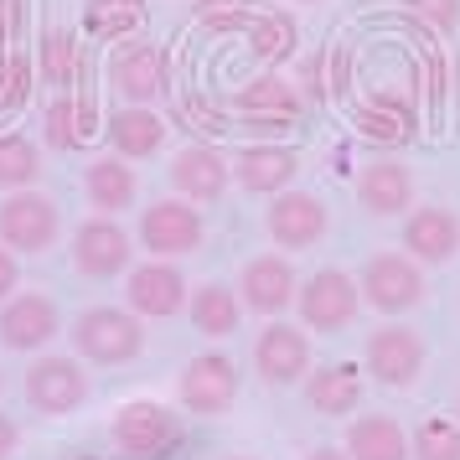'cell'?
<instances>
[{
    "label": "cell",
    "instance_id": "13",
    "mask_svg": "<svg viewBox=\"0 0 460 460\" xmlns=\"http://www.w3.org/2000/svg\"><path fill=\"white\" fill-rule=\"evenodd\" d=\"M84 398H88V373L78 367V357H42V362H31V373H26V403L37 414L63 419Z\"/></svg>",
    "mask_w": 460,
    "mask_h": 460
},
{
    "label": "cell",
    "instance_id": "9",
    "mask_svg": "<svg viewBox=\"0 0 460 460\" xmlns=\"http://www.w3.org/2000/svg\"><path fill=\"white\" fill-rule=\"evenodd\" d=\"M176 394H181V403H187L191 414H202V419L228 414L233 398H238V367H233V357H223V352L191 357L187 367H181Z\"/></svg>",
    "mask_w": 460,
    "mask_h": 460
},
{
    "label": "cell",
    "instance_id": "31",
    "mask_svg": "<svg viewBox=\"0 0 460 460\" xmlns=\"http://www.w3.org/2000/svg\"><path fill=\"white\" fill-rule=\"evenodd\" d=\"M409 456L414 460H460V419L456 414L419 419L414 435H409Z\"/></svg>",
    "mask_w": 460,
    "mask_h": 460
},
{
    "label": "cell",
    "instance_id": "21",
    "mask_svg": "<svg viewBox=\"0 0 460 460\" xmlns=\"http://www.w3.org/2000/svg\"><path fill=\"white\" fill-rule=\"evenodd\" d=\"M109 146L114 155H125V161H146L155 150L166 146V119L161 114H150V104H129V109H114L109 114Z\"/></svg>",
    "mask_w": 460,
    "mask_h": 460
},
{
    "label": "cell",
    "instance_id": "29",
    "mask_svg": "<svg viewBox=\"0 0 460 460\" xmlns=\"http://www.w3.org/2000/svg\"><path fill=\"white\" fill-rule=\"evenodd\" d=\"M146 26V0H88L84 5V31L88 37H104V42H119L129 31Z\"/></svg>",
    "mask_w": 460,
    "mask_h": 460
},
{
    "label": "cell",
    "instance_id": "39",
    "mask_svg": "<svg viewBox=\"0 0 460 460\" xmlns=\"http://www.w3.org/2000/svg\"><path fill=\"white\" fill-rule=\"evenodd\" d=\"M16 445H22V429H16L11 419L0 414V460H11V456H16Z\"/></svg>",
    "mask_w": 460,
    "mask_h": 460
},
{
    "label": "cell",
    "instance_id": "12",
    "mask_svg": "<svg viewBox=\"0 0 460 460\" xmlns=\"http://www.w3.org/2000/svg\"><path fill=\"white\" fill-rule=\"evenodd\" d=\"M253 373L264 377L270 388H285V383H300L311 373V336L290 326V321H270L259 341H253Z\"/></svg>",
    "mask_w": 460,
    "mask_h": 460
},
{
    "label": "cell",
    "instance_id": "18",
    "mask_svg": "<svg viewBox=\"0 0 460 460\" xmlns=\"http://www.w3.org/2000/svg\"><path fill=\"white\" fill-rule=\"evenodd\" d=\"M171 181H176V191L187 197V202H197V208H212L223 191H228L233 181V166L223 161V150L212 146H187L176 161H171Z\"/></svg>",
    "mask_w": 460,
    "mask_h": 460
},
{
    "label": "cell",
    "instance_id": "32",
    "mask_svg": "<svg viewBox=\"0 0 460 460\" xmlns=\"http://www.w3.org/2000/svg\"><path fill=\"white\" fill-rule=\"evenodd\" d=\"M42 155L26 135H0V191H26L37 187Z\"/></svg>",
    "mask_w": 460,
    "mask_h": 460
},
{
    "label": "cell",
    "instance_id": "37",
    "mask_svg": "<svg viewBox=\"0 0 460 460\" xmlns=\"http://www.w3.org/2000/svg\"><path fill=\"white\" fill-rule=\"evenodd\" d=\"M16 285H22V264H16V249H5V243H0V305L16 295Z\"/></svg>",
    "mask_w": 460,
    "mask_h": 460
},
{
    "label": "cell",
    "instance_id": "25",
    "mask_svg": "<svg viewBox=\"0 0 460 460\" xmlns=\"http://www.w3.org/2000/svg\"><path fill=\"white\" fill-rule=\"evenodd\" d=\"M347 456L352 460H414L409 456V435L394 414H362L347 429Z\"/></svg>",
    "mask_w": 460,
    "mask_h": 460
},
{
    "label": "cell",
    "instance_id": "19",
    "mask_svg": "<svg viewBox=\"0 0 460 460\" xmlns=\"http://www.w3.org/2000/svg\"><path fill=\"white\" fill-rule=\"evenodd\" d=\"M403 249L419 264H450L460 253V217L450 208H414L403 223Z\"/></svg>",
    "mask_w": 460,
    "mask_h": 460
},
{
    "label": "cell",
    "instance_id": "27",
    "mask_svg": "<svg viewBox=\"0 0 460 460\" xmlns=\"http://www.w3.org/2000/svg\"><path fill=\"white\" fill-rule=\"evenodd\" d=\"M357 129H362L367 140H377V146H403V140L414 135V109L403 104L398 93H377V99L362 104Z\"/></svg>",
    "mask_w": 460,
    "mask_h": 460
},
{
    "label": "cell",
    "instance_id": "38",
    "mask_svg": "<svg viewBox=\"0 0 460 460\" xmlns=\"http://www.w3.org/2000/svg\"><path fill=\"white\" fill-rule=\"evenodd\" d=\"M16 31H22V0H0V52L16 42Z\"/></svg>",
    "mask_w": 460,
    "mask_h": 460
},
{
    "label": "cell",
    "instance_id": "10",
    "mask_svg": "<svg viewBox=\"0 0 460 460\" xmlns=\"http://www.w3.org/2000/svg\"><path fill=\"white\" fill-rule=\"evenodd\" d=\"M233 109H238V119H243L249 135H285L300 119V99H295V88L279 73H264V78L243 84Z\"/></svg>",
    "mask_w": 460,
    "mask_h": 460
},
{
    "label": "cell",
    "instance_id": "11",
    "mask_svg": "<svg viewBox=\"0 0 460 460\" xmlns=\"http://www.w3.org/2000/svg\"><path fill=\"white\" fill-rule=\"evenodd\" d=\"M73 270L88 274V279H114L119 270H129V259H135V249H129V233L114 223V217H88V223H78V233H73Z\"/></svg>",
    "mask_w": 460,
    "mask_h": 460
},
{
    "label": "cell",
    "instance_id": "34",
    "mask_svg": "<svg viewBox=\"0 0 460 460\" xmlns=\"http://www.w3.org/2000/svg\"><path fill=\"white\" fill-rule=\"evenodd\" d=\"M253 0H197V22L208 31H243L253 26Z\"/></svg>",
    "mask_w": 460,
    "mask_h": 460
},
{
    "label": "cell",
    "instance_id": "6",
    "mask_svg": "<svg viewBox=\"0 0 460 460\" xmlns=\"http://www.w3.org/2000/svg\"><path fill=\"white\" fill-rule=\"evenodd\" d=\"M202 212L187 197H161L140 212V243L150 249V259H181V253L202 249Z\"/></svg>",
    "mask_w": 460,
    "mask_h": 460
},
{
    "label": "cell",
    "instance_id": "24",
    "mask_svg": "<svg viewBox=\"0 0 460 460\" xmlns=\"http://www.w3.org/2000/svg\"><path fill=\"white\" fill-rule=\"evenodd\" d=\"M305 403L326 419L352 414L357 403H362V373H357L352 362H332L321 373H305Z\"/></svg>",
    "mask_w": 460,
    "mask_h": 460
},
{
    "label": "cell",
    "instance_id": "5",
    "mask_svg": "<svg viewBox=\"0 0 460 460\" xmlns=\"http://www.w3.org/2000/svg\"><path fill=\"white\" fill-rule=\"evenodd\" d=\"M357 285H362V300L383 315H403L424 300V274L409 253H373L357 274Z\"/></svg>",
    "mask_w": 460,
    "mask_h": 460
},
{
    "label": "cell",
    "instance_id": "15",
    "mask_svg": "<svg viewBox=\"0 0 460 460\" xmlns=\"http://www.w3.org/2000/svg\"><path fill=\"white\" fill-rule=\"evenodd\" d=\"M125 300H129V311L135 315H155V321H166V315H176L191 300L187 274L176 270L171 259H150V264H140V270H129Z\"/></svg>",
    "mask_w": 460,
    "mask_h": 460
},
{
    "label": "cell",
    "instance_id": "41",
    "mask_svg": "<svg viewBox=\"0 0 460 460\" xmlns=\"http://www.w3.org/2000/svg\"><path fill=\"white\" fill-rule=\"evenodd\" d=\"M456 419H460V398H456Z\"/></svg>",
    "mask_w": 460,
    "mask_h": 460
},
{
    "label": "cell",
    "instance_id": "7",
    "mask_svg": "<svg viewBox=\"0 0 460 460\" xmlns=\"http://www.w3.org/2000/svg\"><path fill=\"white\" fill-rule=\"evenodd\" d=\"M109 88L129 104H155L171 88V58L155 42H129L109 58Z\"/></svg>",
    "mask_w": 460,
    "mask_h": 460
},
{
    "label": "cell",
    "instance_id": "28",
    "mask_svg": "<svg viewBox=\"0 0 460 460\" xmlns=\"http://www.w3.org/2000/svg\"><path fill=\"white\" fill-rule=\"evenodd\" d=\"M93 140V104L63 93L58 104L47 109V146L52 150H78Z\"/></svg>",
    "mask_w": 460,
    "mask_h": 460
},
{
    "label": "cell",
    "instance_id": "8",
    "mask_svg": "<svg viewBox=\"0 0 460 460\" xmlns=\"http://www.w3.org/2000/svg\"><path fill=\"white\" fill-rule=\"evenodd\" d=\"M367 373L383 383V388H414L419 373H424V336L414 326H377L367 336Z\"/></svg>",
    "mask_w": 460,
    "mask_h": 460
},
{
    "label": "cell",
    "instance_id": "4",
    "mask_svg": "<svg viewBox=\"0 0 460 460\" xmlns=\"http://www.w3.org/2000/svg\"><path fill=\"white\" fill-rule=\"evenodd\" d=\"M63 233V212L47 191L26 187V191H11L0 202V243L16 253H47Z\"/></svg>",
    "mask_w": 460,
    "mask_h": 460
},
{
    "label": "cell",
    "instance_id": "40",
    "mask_svg": "<svg viewBox=\"0 0 460 460\" xmlns=\"http://www.w3.org/2000/svg\"><path fill=\"white\" fill-rule=\"evenodd\" d=\"M305 460H352V456H347V450H332V445H315Z\"/></svg>",
    "mask_w": 460,
    "mask_h": 460
},
{
    "label": "cell",
    "instance_id": "23",
    "mask_svg": "<svg viewBox=\"0 0 460 460\" xmlns=\"http://www.w3.org/2000/svg\"><path fill=\"white\" fill-rule=\"evenodd\" d=\"M84 191L104 217H114V212H125L129 202H135L140 176H135V166H129L125 155H99V161H88V171H84Z\"/></svg>",
    "mask_w": 460,
    "mask_h": 460
},
{
    "label": "cell",
    "instance_id": "1",
    "mask_svg": "<svg viewBox=\"0 0 460 460\" xmlns=\"http://www.w3.org/2000/svg\"><path fill=\"white\" fill-rule=\"evenodd\" d=\"M109 439L125 460H166L181 445V419L155 398H129L109 419Z\"/></svg>",
    "mask_w": 460,
    "mask_h": 460
},
{
    "label": "cell",
    "instance_id": "33",
    "mask_svg": "<svg viewBox=\"0 0 460 460\" xmlns=\"http://www.w3.org/2000/svg\"><path fill=\"white\" fill-rule=\"evenodd\" d=\"M249 42H253V52H259L264 63H279V58H290V47H295V26L285 22L279 11H259Z\"/></svg>",
    "mask_w": 460,
    "mask_h": 460
},
{
    "label": "cell",
    "instance_id": "20",
    "mask_svg": "<svg viewBox=\"0 0 460 460\" xmlns=\"http://www.w3.org/2000/svg\"><path fill=\"white\" fill-rule=\"evenodd\" d=\"M295 171H300V161H295L290 146H243L238 150V161H233V176H238V187L253 191V197H279V191L295 181Z\"/></svg>",
    "mask_w": 460,
    "mask_h": 460
},
{
    "label": "cell",
    "instance_id": "26",
    "mask_svg": "<svg viewBox=\"0 0 460 460\" xmlns=\"http://www.w3.org/2000/svg\"><path fill=\"white\" fill-rule=\"evenodd\" d=\"M187 311H191V326L202 336H233L238 321H243V300H238V290H228V285L212 279L202 290H191Z\"/></svg>",
    "mask_w": 460,
    "mask_h": 460
},
{
    "label": "cell",
    "instance_id": "35",
    "mask_svg": "<svg viewBox=\"0 0 460 460\" xmlns=\"http://www.w3.org/2000/svg\"><path fill=\"white\" fill-rule=\"evenodd\" d=\"M31 93V63L16 52H0V109H16Z\"/></svg>",
    "mask_w": 460,
    "mask_h": 460
},
{
    "label": "cell",
    "instance_id": "30",
    "mask_svg": "<svg viewBox=\"0 0 460 460\" xmlns=\"http://www.w3.org/2000/svg\"><path fill=\"white\" fill-rule=\"evenodd\" d=\"M37 73L58 88L78 84V73H84V47H78V37L73 31H47L42 47H37Z\"/></svg>",
    "mask_w": 460,
    "mask_h": 460
},
{
    "label": "cell",
    "instance_id": "42",
    "mask_svg": "<svg viewBox=\"0 0 460 460\" xmlns=\"http://www.w3.org/2000/svg\"><path fill=\"white\" fill-rule=\"evenodd\" d=\"M305 5H315V0H305Z\"/></svg>",
    "mask_w": 460,
    "mask_h": 460
},
{
    "label": "cell",
    "instance_id": "36",
    "mask_svg": "<svg viewBox=\"0 0 460 460\" xmlns=\"http://www.w3.org/2000/svg\"><path fill=\"white\" fill-rule=\"evenodd\" d=\"M414 11L419 16H429L439 31H450V26L460 22V0H414Z\"/></svg>",
    "mask_w": 460,
    "mask_h": 460
},
{
    "label": "cell",
    "instance_id": "2",
    "mask_svg": "<svg viewBox=\"0 0 460 460\" xmlns=\"http://www.w3.org/2000/svg\"><path fill=\"white\" fill-rule=\"evenodd\" d=\"M73 347L78 357L88 362H99V367H119L129 357H140L146 347V326H140V315L135 311H119V305H93L73 321Z\"/></svg>",
    "mask_w": 460,
    "mask_h": 460
},
{
    "label": "cell",
    "instance_id": "3",
    "mask_svg": "<svg viewBox=\"0 0 460 460\" xmlns=\"http://www.w3.org/2000/svg\"><path fill=\"white\" fill-rule=\"evenodd\" d=\"M295 305H300V321H305V332H347L362 311V285H357L347 270H315L300 295H295Z\"/></svg>",
    "mask_w": 460,
    "mask_h": 460
},
{
    "label": "cell",
    "instance_id": "17",
    "mask_svg": "<svg viewBox=\"0 0 460 460\" xmlns=\"http://www.w3.org/2000/svg\"><path fill=\"white\" fill-rule=\"evenodd\" d=\"M58 332H63V315H58V305L47 295H11L0 305V341L11 352H37Z\"/></svg>",
    "mask_w": 460,
    "mask_h": 460
},
{
    "label": "cell",
    "instance_id": "22",
    "mask_svg": "<svg viewBox=\"0 0 460 460\" xmlns=\"http://www.w3.org/2000/svg\"><path fill=\"white\" fill-rule=\"evenodd\" d=\"M357 202L373 212V217H394L414 202V176L403 161H373V166H362L357 176Z\"/></svg>",
    "mask_w": 460,
    "mask_h": 460
},
{
    "label": "cell",
    "instance_id": "16",
    "mask_svg": "<svg viewBox=\"0 0 460 460\" xmlns=\"http://www.w3.org/2000/svg\"><path fill=\"white\" fill-rule=\"evenodd\" d=\"M243 311L253 315H279L295 305V295H300V279H295L290 259L285 253H259L243 264Z\"/></svg>",
    "mask_w": 460,
    "mask_h": 460
},
{
    "label": "cell",
    "instance_id": "14",
    "mask_svg": "<svg viewBox=\"0 0 460 460\" xmlns=\"http://www.w3.org/2000/svg\"><path fill=\"white\" fill-rule=\"evenodd\" d=\"M264 228H270V238L279 243V249H315L321 238H326V228H332V212L315 202L311 191H279L270 202V217H264Z\"/></svg>",
    "mask_w": 460,
    "mask_h": 460
}]
</instances>
